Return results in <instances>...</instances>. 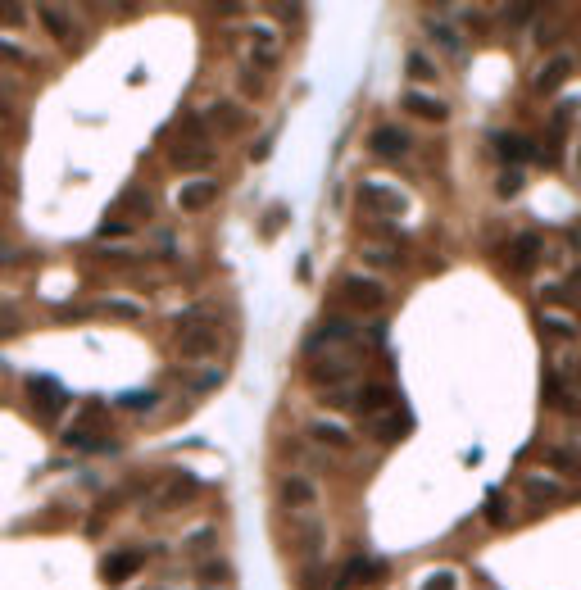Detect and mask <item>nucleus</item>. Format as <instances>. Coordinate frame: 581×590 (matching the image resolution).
<instances>
[{
  "instance_id": "f257e3e1",
  "label": "nucleus",
  "mask_w": 581,
  "mask_h": 590,
  "mask_svg": "<svg viewBox=\"0 0 581 590\" xmlns=\"http://www.w3.org/2000/svg\"><path fill=\"white\" fill-rule=\"evenodd\" d=\"M336 300H341L345 309H355V314H377V309L391 305V291L368 273H350L336 282Z\"/></svg>"
},
{
  "instance_id": "f03ea898",
  "label": "nucleus",
  "mask_w": 581,
  "mask_h": 590,
  "mask_svg": "<svg viewBox=\"0 0 581 590\" xmlns=\"http://www.w3.org/2000/svg\"><path fill=\"white\" fill-rule=\"evenodd\" d=\"M518 491H522V504H527V509H532V513H545V509H559V504H568L572 486L559 482L554 472L536 468V472H527V477L518 482Z\"/></svg>"
},
{
  "instance_id": "7ed1b4c3",
  "label": "nucleus",
  "mask_w": 581,
  "mask_h": 590,
  "mask_svg": "<svg viewBox=\"0 0 581 590\" xmlns=\"http://www.w3.org/2000/svg\"><path fill=\"white\" fill-rule=\"evenodd\" d=\"M355 373H359L355 354H314V359H309V382L318 386V395L345 391V386L355 382Z\"/></svg>"
},
{
  "instance_id": "20e7f679",
  "label": "nucleus",
  "mask_w": 581,
  "mask_h": 590,
  "mask_svg": "<svg viewBox=\"0 0 581 590\" xmlns=\"http://www.w3.org/2000/svg\"><path fill=\"white\" fill-rule=\"evenodd\" d=\"M178 354L182 359H214L218 354V332L200 314H178Z\"/></svg>"
},
{
  "instance_id": "39448f33",
  "label": "nucleus",
  "mask_w": 581,
  "mask_h": 590,
  "mask_svg": "<svg viewBox=\"0 0 581 590\" xmlns=\"http://www.w3.org/2000/svg\"><path fill=\"white\" fill-rule=\"evenodd\" d=\"M572 73H577V55H572V50H550L532 73V91L536 96H559Z\"/></svg>"
},
{
  "instance_id": "423d86ee",
  "label": "nucleus",
  "mask_w": 581,
  "mask_h": 590,
  "mask_svg": "<svg viewBox=\"0 0 581 590\" xmlns=\"http://www.w3.org/2000/svg\"><path fill=\"white\" fill-rule=\"evenodd\" d=\"M359 205L373 218H400L409 209V196L400 187H386V182H359Z\"/></svg>"
},
{
  "instance_id": "0eeeda50",
  "label": "nucleus",
  "mask_w": 581,
  "mask_h": 590,
  "mask_svg": "<svg viewBox=\"0 0 581 590\" xmlns=\"http://www.w3.org/2000/svg\"><path fill=\"white\" fill-rule=\"evenodd\" d=\"M277 500H282V509L291 513V518H300V513H314L318 482H314V477H305V472H291V477H282V486H277Z\"/></svg>"
},
{
  "instance_id": "6e6552de",
  "label": "nucleus",
  "mask_w": 581,
  "mask_h": 590,
  "mask_svg": "<svg viewBox=\"0 0 581 590\" xmlns=\"http://www.w3.org/2000/svg\"><path fill=\"white\" fill-rule=\"evenodd\" d=\"M200 123H205V132H218V137H237V132L250 128V114L237 105V100H214Z\"/></svg>"
},
{
  "instance_id": "1a4fd4ad",
  "label": "nucleus",
  "mask_w": 581,
  "mask_h": 590,
  "mask_svg": "<svg viewBox=\"0 0 581 590\" xmlns=\"http://www.w3.org/2000/svg\"><path fill=\"white\" fill-rule=\"evenodd\" d=\"M350 341H359V327H355V323H345V318H323V323H318L314 332L305 336V345H300V350L314 359L323 345L332 350V345H350Z\"/></svg>"
},
{
  "instance_id": "9d476101",
  "label": "nucleus",
  "mask_w": 581,
  "mask_h": 590,
  "mask_svg": "<svg viewBox=\"0 0 581 590\" xmlns=\"http://www.w3.org/2000/svg\"><path fill=\"white\" fill-rule=\"evenodd\" d=\"M541 255H545V236L541 232H518L509 241V273L527 277L536 264H541Z\"/></svg>"
},
{
  "instance_id": "9b49d317",
  "label": "nucleus",
  "mask_w": 581,
  "mask_h": 590,
  "mask_svg": "<svg viewBox=\"0 0 581 590\" xmlns=\"http://www.w3.org/2000/svg\"><path fill=\"white\" fill-rule=\"evenodd\" d=\"M395 409V386L386 382H364L355 386V413L359 418H382V413Z\"/></svg>"
},
{
  "instance_id": "f8f14e48",
  "label": "nucleus",
  "mask_w": 581,
  "mask_h": 590,
  "mask_svg": "<svg viewBox=\"0 0 581 590\" xmlns=\"http://www.w3.org/2000/svg\"><path fill=\"white\" fill-rule=\"evenodd\" d=\"M173 200H178L182 214H200V209H209L218 200V182L214 177H191V182H182V187L173 191Z\"/></svg>"
},
{
  "instance_id": "ddd939ff",
  "label": "nucleus",
  "mask_w": 581,
  "mask_h": 590,
  "mask_svg": "<svg viewBox=\"0 0 581 590\" xmlns=\"http://www.w3.org/2000/svg\"><path fill=\"white\" fill-rule=\"evenodd\" d=\"M377 577H382V563L368 559V554H355V559L336 572V581L327 590H355V586H368V581H377Z\"/></svg>"
},
{
  "instance_id": "4468645a",
  "label": "nucleus",
  "mask_w": 581,
  "mask_h": 590,
  "mask_svg": "<svg viewBox=\"0 0 581 590\" xmlns=\"http://www.w3.org/2000/svg\"><path fill=\"white\" fill-rule=\"evenodd\" d=\"M409 146H414V141H409V132H404V128H391V123H386V128H377L373 137H368V150H373L377 159H386V164L404 159V155H409Z\"/></svg>"
},
{
  "instance_id": "2eb2a0df",
  "label": "nucleus",
  "mask_w": 581,
  "mask_h": 590,
  "mask_svg": "<svg viewBox=\"0 0 581 590\" xmlns=\"http://www.w3.org/2000/svg\"><path fill=\"white\" fill-rule=\"evenodd\" d=\"M541 463L545 472H554V477H577L581 482V450L577 445H541Z\"/></svg>"
},
{
  "instance_id": "dca6fc26",
  "label": "nucleus",
  "mask_w": 581,
  "mask_h": 590,
  "mask_svg": "<svg viewBox=\"0 0 581 590\" xmlns=\"http://www.w3.org/2000/svg\"><path fill=\"white\" fill-rule=\"evenodd\" d=\"M536 327H541V336L554 345H577L581 341V323L572 314H559V309H545Z\"/></svg>"
},
{
  "instance_id": "f3484780",
  "label": "nucleus",
  "mask_w": 581,
  "mask_h": 590,
  "mask_svg": "<svg viewBox=\"0 0 581 590\" xmlns=\"http://www.w3.org/2000/svg\"><path fill=\"white\" fill-rule=\"evenodd\" d=\"M491 146H495V155H500V159H509L513 168L541 155V150H536V141H532V137H522V132H495V141H491Z\"/></svg>"
},
{
  "instance_id": "a211bd4d",
  "label": "nucleus",
  "mask_w": 581,
  "mask_h": 590,
  "mask_svg": "<svg viewBox=\"0 0 581 590\" xmlns=\"http://www.w3.org/2000/svg\"><path fill=\"white\" fill-rule=\"evenodd\" d=\"M404 109L414 118H423V123H445L450 118V105L445 100H436V96H427V91H418V87H409L404 91V100H400Z\"/></svg>"
},
{
  "instance_id": "6ab92c4d",
  "label": "nucleus",
  "mask_w": 581,
  "mask_h": 590,
  "mask_svg": "<svg viewBox=\"0 0 581 590\" xmlns=\"http://www.w3.org/2000/svg\"><path fill=\"white\" fill-rule=\"evenodd\" d=\"M32 404H37L41 418H60L64 404H69V391H60L50 377H32Z\"/></svg>"
},
{
  "instance_id": "aec40b11",
  "label": "nucleus",
  "mask_w": 581,
  "mask_h": 590,
  "mask_svg": "<svg viewBox=\"0 0 581 590\" xmlns=\"http://www.w3.org/2000/svg\"><path fill=\"white\" fill-rule=\"evenodd\" d=\"M545 404H550L554 413H568V418H581V391L568 382H559V377H545Z\"/></svg>"
},
{
  "instance_id": "412c9836",
  "label": "nucleus",
  "mask_w": 581,
  "mask_h": 590,
  "mask_svg": "<svg viewBox=\"0 0 581 590\" xmlns=\"http://www.w3.org/2000/svg\"><path fill=\"white\" fill-rule=\"evenodd\" d=\"M309 441H318L323 450H336V454L355 450V436L345 432L341 423H327V418H314V423H309Z\"/></svg>"
},
{
  "instance_id": "4be33fe9",
  "label": "nucleus",
  "mask_w": 581,
  "mask_h": 590,
  "mask_svg": "<svg viewBox=\"0 0 581 590\" xmlns=\"http://www.w3.org/2000/svg\"><path fill=\"white\" fill-rule=\"evenodd\" d=\"M323 545H327V536H323V527H318V522H300V527L291 531V550H296L305 563L323 559Z\"/></svg>"
},
{
  "instance_id": "5701e85b",
  "label": "nucleus",
  "mask_w": 581,
  "mask_h": 590,
  "mask_svg": "<svg viewBox=\"0 0 581 590\" xmlns=\"http://www.w3.org/2000/svg\"><path fill=\"white\" fill-rule=\"evenodd\" d=\"M141 563H146V554L141 550H114L105 563H100V572H105L109 586H119V581H128L132 572H141Z\"/></svg>"
},
{
  "instance_id": "b1692460",
  "label": "nucleus",
  "mask_w": 581,
  "mask_h": 590,
  "mask_svg": "<svg viewBox=\"0 0 581 590\" xmlns=\"http://www.w3.org/2000/svg\"><path fill=\"white\" fill-rule=\"evenodd\" d=\"M37 19L46 23V28H50V37H55V41H64V46H73V41H78V19H73L69 10H60V5H41V10H37Z\"/></svg>"
},
{
  "instance_id": "393cba45",
  "label": "nucleus",
  "mask_w": 581,
  "mask_h": 590,
  "mask_svg": "<svg viewBox=\"0 0 581 590\" xmlns=\"http://www.w3.org/2000/svg\"><path fill=\"white\" fill-rule=\"evenodd\" d=\"M373 436H377L382 445L404 441V436H409V413H404V409H391V413H382V418H373Z\"/></svg>"
},
{
  "instance_id": "a878e982",
  "label": "nucleus",
  "mask_w": 581,
  "mask_h": 590,
  "mask_svg": "<svg viewBox=\"0 0 581 590\" xmlns=\"http://www.w3.org/2000/svg\"><path fill=\"white\" fill-rule=\"evenodd\" d=\"M427 37L445 50V55H463V32L454 23H441V19H427Z\"/></svg>"
},
{
  "instance_id": "bb28decb",
  "label": "nucleus",
  "mask_w": 581,
  "mask_h": 590,
  "mask_svg": "<svg viewBox=\"0 0 581 590\" xmlns=\"http://www.w3.org/2000/svg\"><path fill=\"white\" fill-rule=\"evenodd\" d=\"M404 69H409V78L414 82H427V87L441 82V69H436V59L427 55V50H409V64H404Z\"/></svg>"
},
{
  "instance_id": "cd10ccee",
  "label": "nucleus",
  "mask_w": 581,
  "mask_h": 590,
  "mask_svg": "<svg viewBox=\"0 0 581 590\" xmlns=\"http://www.w3.org/2000/svg\"><path fill=\"white\" fill-rule=\"evenodd\" d=\"M196 491H200V482L196 477H182V482H173L164 491V509H178V504H191L196 500Z\"/></svg>"
},
{
  "instance_id": "c85d7f7f",
  "label": "nucleus",
  "mask_w": 581,
  "mask_h": 590,
  "mask_svg": "<svg viewBox=\"0 0 581 590\" xmlns=\"http://www.w3.org/2000/svg\"><path fill=\"white\" fill-rule=\"evenodd\" d=\"M486 522H491V527H509V522H513V504H509V495H500V491H495L491 495V500H486Z\"/></svg>"
},
{
  "instance_id": "c756f323",
  "label": "nucleus",
  "mask_w": 581,
  "mask_h": 590,
  "mask_svg": "<svg viewBox=\"0 0 581 590\" xmlns=\"http://www.w3.org/2000/svg\"><path fill=\"white\" fill-rule=\"evenodd\" d=\"M237 91L246 100H264L268 96V82H264V73H255V69H241L237 73Z\"/></svg>"
},
{
  "instance_id": "7c9ffc66",
  "label": "nucleus",
  "mask_w": 581,
  "mask_h": 590,
  "mask_svg": "<svg viewBox=\"0 0 581 590\" xmlns=\"http://www.w3.org/2000/svg\"><path fill=\"white\" fill-rule=\"evenodd\" d=\"M196 577L209 581V586H227V581H232V563H227V559H205Z\"/></svg>"
},
{
  "instance_id": "2f4dec72",
  "label": "nucleus",
  "mask_w": 581,
  "mask_h": 590,
  "mask_svg": "<svg viewBox=\"0 0 581 590\" xmlns=\"http://www.w3.org/2000/svg\"><path fill=\"white\" fill-rule=\"evenodd\" d=\"M119 209H128L132 218L150 214V191H137V187H132V191H123V196H119Z\"/></svg>"
},
{
  "instance_id": "473e14b6",
  "label": "nucleus",
  "mask_w": 581,
  "mask_h": 590,
  "mask_svg": "<svg viewBox=\"0 0 581 590\" xmlns=\"http://www.w3.org/2000/svg\"><path fill=\"white\" fill-rule=\"evenodd\" d=\"M300 590H327V568H323V559H318V563H305V572H300Z\"/></svg>"
},
{
  "instance_id": "72a5a7b5",
  "label": "nucleus",
  "mask_w": 581,
  "mask_h": 590,
  "mask_svg": "<svg viewBox=\"0 0 581 590\" xmlns=\"http://www.w3.org/2000/svg\"><path fill=\"white\" fill-rule=\"evenodd\" d=\"M250 69H259V73H273L277 69V50L273 46H259V50H250V59H246Z\"/></svg>"
},
{
  "instance_id": "f704fd0d",
  "label": "nucleus",
  "mask_w": 581,
  "mask_h": 590,
  "mask_svg": "<svg viewBox=\"0 0 581 590\" xmlns=\"http://www.w3.org/2000/svg\"><path fill=\"white\" fill-rule=\"evenodd\" d=\"M359 255H364V264H373V268H395V264H400V255H395V250H377V246H364Z\"/></svg>"
},
{
  "instance_id": "c9c22d12",
  "label": "nucleus",
  "mask_w": 581,
  "mask_h": 590,
  "mask_svg": "<svg viewBox=\"0 0 581 590\" xmlns=\"http://www.w3.org/2000/svg\"><path fill=\"white\" fill-rule=\"evenodd\" d=\"M423 590H459V572H450V568L432 572V577L423 581Z\"/></svg>"
},
{
  "instance_id": "e433bc0d",
  "label": "nucleus",
  "mask_w": 581,
  "mask_h": 590,
  "mask_svg": "<svg viewBox=\"0 0 581 590\" xmlns=\"http://www.w3.org/2000/svg\"><path fill=\"white\" fill-rule=\"evenodd\" d=\"M522 182H527V173H522V168H504V177H500V196H518Z\"/></svg>"
},
{
  "instance_id": "4c0bfd02",
  "label": "nucleus",
  "mask_w": 581,
  "mask_h": 590,
  "mask_svg": "<svg viewBox=\"0 0 581 590\" xmlns=\"http://www.w3.org/2000/svg\"><path fill=\"white\" fill-rule=\"evenodd\" d=\"M563 37V23L559 19H545L541 28H536V46H550V41H559Z\"/></svg>"
},
{
  "instance_id": "58836bf2",
  "label": "nucleus",
  "mask_w": 581,
  "mask_h": 590,
  "mask_svg": "<svg viewBox=\"0 0 581 590\" xmlns=\"http://www.w3.org/2000/svg\"><path fill=\"white\" fill-rule=\"evenodd\" d=\"M0 55H5V59H14V64H32V55H28V50H23V46H14L10 37H0Z\"/></svg>"
},
{
  "instance_id": "ea45409f",
  "label": "nucleus",
  "mask_w": 581,
  "mask_h": 590,
  "mask_svg": "<svg viewBox=\"0 0 581 590\" xmlns=\"http://www.w3.org/2000/svg\"><path fill=\"white\" fill-rule=\"evenodd\" d=\"M218 382H223V368H205V373H200V377H196V391H200V395H205V391H214V386H218Z\"/></svg>"
},
{
  "instance_id": "a19ab883",
  "label": "nucleus",
  "mask_w": 581,
  "mask_h": 590,
  "mask_svg": "<svg viewBox=\"0 0 581 590\" xmlns=\"http://www.w3.org/2000/svg\"><path fill=\"white\" fill-rule=\"evenodd\" d=\"M209 545H214V531H209V527H200L196 536H191V541H187V550H191V554H205Z\"/></svg>"
},
{
  "instance_id": "79ce46f5",
  "label": "nucleus",
  "mask_w": 581,
  "mask_h": 590,
  "mask_svg": "<svg viewBox=\"0 0 581 590\" xmlns=\"http://www.w3.org/2000/svg\"><path fill=\"white\" fill-rule=\"evenodd\" d=\"M23 19H28V10H23V5H0V23H10V28H19Z\"/></svg>"
},
{
  "instance_id": "37998d69",
  "label": "nucleus",
  "mask_w": 581,
  "mask_h": 590,
  "mask_svg": "<svg viewBox=\"0 0 581 590\" xmlns=\"http://www.w3.org/2000/svg\"><path fill=\"white\" fill-rule=\"evenodd\" d=\"M504 19H509V23H532L536 10H532V5H509V10H504Z\"/></svg>"
},
{
  "instance_id": "c03bdc74",
  "label": "nucleus",
  "mask_w": 581,
  "mask_h": 590,
  "mask_svg": "<svg viewBox=\"0 0 581 590\" xmlns=\"http://www.w3.org/2000/svg\"><path fill=\"white\" fill-rule=\"evenodd\" d=\"M286 218H291V214H286V209H282V205H273V214H268V218H264V236H277V227H282V223H286Z\"/></svg>"
},
{
  "instance_id": "a18cd8bd",
  "label": "nucleus",
  "mask_w": 581,
  "mask_h": 590,
  "mask_svg": "<svg viewBox=\"0 0 581 590\" xmlns=\"http://www.w3.org/2000/svg\"><path fill=\"white\" fill-rule=\"evenodd\" d=\"M250 37H255L259 46H273V50H277V41H273V28H268V23H250Z\"/></svg>"
},
{
  "instance_id": "49530a36",
  "label": "nucleus",
  "mask_w": 581,
  "mask_h": 590,
  "mask_svg": "<svg viewBox=\"0 0 581 590\" xmlns=\"http://www.w3.org/2000/svg\"><path fill=\"white\" fill-rule=\"evenodd\" d=\"M105 314H128V318H137L141 309H137V305H128V300H105Z\"/></svg>"
},
{
  "instance_id": "de8ad7c7",
  "label": "nucleus",
  "mask_w": 581,
  "mask_h": 590,
  "mask_svg": "<svg viewBox=\"0 0 581 590\" xmlns=\"http://www.w3.org/2000/svg\"><path fill=\"white\" fill-rule=\"evenodd\" d=\"M159 400V395H128V400H123V404H128V409H150V404H155Z\"/></svg>"
},
{
  "instance_id": "09e8293b",
  "label": "nucleus",
  "mask_w": 581,
  "mask_h": 590,
  "mask_svg": "<svg viewBox=\"0 0 581 590\" xmlns=\"http://www.w3.org/2000/svg\"><path fill=\"white\" fill-rule=\"evenodd\" d=\"M0 123H14V105H10V91H0Z\"/></svg>"
},
{
  "instance_id": "8fccbe9b",
  "label": "nucleus",
  "mask_w": 581,
  "mask_h": 590,
  "mask_svg": "<svg viewBox=\"0 0 581 590\" xmlns=\"http://www.w3.org/2000/svg\"><path fill=\"white\" fill-rule=\"evenodd\" d=\"M572 177H577V182H581V137L572 141Z\"/></svg>"
},
{
  "instance_id": "3c124183",
  "label": "nucleus",
  "mask_w": 581,
  "mask_h": 590,
  "mask_svg": "<svg viewBox=\"0 0 581 590\" xmlns=\"http://www.w3.org/2000/svg\"><path fill=\"white\" fill-rule=\"evenodd\" d=\"M132 223H105V236H128Z\"/></svg>"
},
{
  "instance_id": "603ef678",
  "label": "nucleus",
  "mask_w": 581,
  "mask_h": 590,
  "mask_svg": "<svg viewBox=\"0 0 581 590\" xmlns=\"http://www.w3.org/2000/svg\"><path fill=\"white\" fill-rule=\"evenodd\" d=\"M10 259H14V250L5 246V241H0V264H10Z\"/></svg>"
},
{
  "instance_id": "864d4df0",
  "label": "nucleus",
  "mask_w": 581,
  "mask_h": 590,
  "mask_svg": "<svg viewBox=\"0 0 581 590\" xmlns=\"http://www.w3.org/2000/svg\"><path fill=\"white\" fill-rule=\"evenodd\" d=\"M0 141H5V132H0Z\"/></svg>"
}]
</instances>
